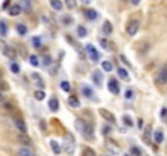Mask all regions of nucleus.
Returning <instances> with one entry per match:
<instances>
[{"label": "nucleus", "instance_id": "obj_16", "mask_svg": "<svg viewBox=\"0 0 167 156\" xmlns=\"http://www.w3.org/2000/svg\"><path fill=\"white\" fill-rule=\"evenodd\" d=\"M68 104H70L71 107H78V106H80V99L76 98L75 94H71V96L68 98Z\"/></svg>", "mask_w": 167, "mask_h": 156}, {"label": "nucleus", "instance_id": "obj_22", "mask_svg": "<svg viewBox=\"0 0 167 156\" xmlns=\"http://www.w3.org/2000/svg\"><path fill=\"white\" fill-rule=\"evenodd\" d=\"M102 31H104V33H106V34L109 36V34H111V33H112V25H111V23H109V21H106V23H104V28H102Z\"/></svg>", "mask_w": 167, "mask_h": 156}, {"label": "nucleus", "instance_id": "obj_28", "mask_svg": "<svg viewBox=\"0 0 167 156\" xmlns=\"http://www.w3.org/2000/svg\"><path fill=\"white\" fill-rule=\"evenodd\" d=\"M21 7L25 8L26 12H29L31 10V2H29V0H21Z\"/></svg>", "mask_w": 167, "mask_h": 156}, {"label": "nucleus", "instance_id": "obj_23", "mask_svg": "<svg viewBox=\"0 0 167 156\" xmlns=\"http://www.w3.org/2000/svg\"><path fill=\"white\" fill-rule=\"evenodd\" d=\"M41 44H42V41H41V37H39V36L32 37V46H34L36 49H39V47H41Z\"/></svg>", "mask_w": 167, "mask_h": 156}, {"label": "nucleus", "instance_id": "obj_42", "mask_svg": "<svg viewBox=\"0 0 167 156\" xmlns=\"http://www.w3.org/2000/svg\"><path fill=\"white\" fill-rule=\"evenodd\" d=\"M0 89H3V91H7V89H8L7 83H0Z\"/></svg>", "mask_w": 167, "mask_h": 156}, {"label": "nucleus", "instance_id": "obj_26", "mask_svg": "<svg viewBox=\"0 0 167 156\" xmlns=\"http://www.w3.org/2000/svg\"><path fill=\"white\" fill-rule=\"evenodd\" d=\"M114 67H112V64L111 62H107V60H104L102 62V70H106V72H111Z\"/></svg>", "mask_w": 167, "mask_h": 156}, {"label": "nucleus", "instance_id": "obj_7", "mask_svg": "<svg viewBox=\"0 0 167 156\" xmlns=\"http://www.w3.org/2000/svg\"><path fill=\"white\" fill-rule=\"evenodd\" d=\"M99 112H101V116H104V119H106L107 122H111V124H115V117H114L112 112H109V111H106V109H101Z\"/></svg>", "mask_w": 167, "mask_h": 156}, {"label": "nucleus", "instance_id": "obj_30", "mask_svg": "<svg viewBox=\"0 0 167 156\" xmlns=\"http://www.w3.org/2000/svg\"><path fill=\"white\" fill-rule=\"evenodd\" d=\"M29 62H31V65H34V67H39V59H37L36 55H29Z\"/></svg>", "mask_w": 167, "mask_h": 156}, {"label": "nucleus", "instance_id": "obj_1", "mask_svg": "<svg viewBox=\"0 0 167 156\" xmlns=\"http://www.w3.org/2000/svg\"><path fill=\"white\" fill-rule=\"evenodd\" d=\"M76 127L80 129V132L83 133L84 138H88V140L94 138V133H93V130H91V125H88L83 119H78V120H76Z\"/></svg>", "mask_w": 167, "mask_h": 156}, {"label": "nucleus", "instance_id": "obj_46", "mask_svg": "<svg viewBox=\"0 0 167 156\" xmlns=\"http://www.w3.org/2000/svg\"><path fill=\"white\" fill-rule=\"evenodd\" d=\"M81 3H84V5H88V3H91V0H80Z\"/></svg>", "mask_w": 167, "mask_h": 156}, {"label": "nucleus", "instance_id": "obj_25", "mask_svg": "<svg viewBox=\"0 0 167 156\" xmlns=\"http://www.w3.org/2000/svg\"><path fill=\"white\" fill-rule=\"evenodd\" d=\"M76 33H78V36H81V37H84V36L88 34V31H86V28H84V26H78Z\"/></svg>", "mask_w": 167, "mask_h": 156}, {"label": "nucleus", "instance_id": "obj_2", "mask_svg": "<svg viewBox=\"0 0 167 156\" xmlns=\"http://www.w3.org/2000/svg\"><path fill=\"white\" fill-rule=\"evenodd\" d=\"M84 49H86V52H88V57L91 59L93 62H97V60L101 59V52H99V50H97L93 44H86V47H84Z\"/></svg>", "mask_w": 167, "mask_h": 156}, {"label": "nucleus", "instance_id": "obj_10", "mask_svg": "<svg viewBox=\"0 0 167 156\" xmlns=\"http://www.w3.org/2000/svg\"><path fill=\"white\" fill-rule=\"evenodd\" d=\"M162 141H164V132L157 129V130L154 132V143L159 145V143H162Z\"/></svg>", "mask_w": 167, "mask_h": 156}, {"label": "nucleus", "instance_id": "obj_34", "mask_svg": "<svg viewBox=\"0 0 167 156\" xmlns=\"http://www.w3.org/2000/svg\"><path fill=\"white\" fill-rule=\"evenodd\" d=\"M131 154L133 156H141V150L138 146H131Z\"/></svg>", "mask_w": 167, "mask_h": 156}, {"label": "nucleus", "instance_id": "obj_48", "mask_svg": "<svg viewBox=\"0 0 167 156\" xmlns=\"http://www.w3.org/2000/svg\"><path fill=\"white\" fill-rule=\"evenodd\" d=\"M123 2H128V0H123Z\"/></svg>", "mask_w": 167, "mask_h": 156}, {"label": "nucleus", "instance_id": "obj_15", "mask_svg": "<svg viewBox=\"0 0 167 156\" xmlns=\"http://www.w3.org/2000/svg\"><path fill=\"white\" fill-rule=\"evenodd\" d=\"M8 12H10V15H12V16H18V15L21 13V7H20V5H12Z\"/></svg>", "mask_w": 167, "mask_h": 156}, {"label": "nucleus", "instance_id": "obj_44", "mask_svg": "<svg viewBox=\"0 0 167 156\" xmlns=\"http://www.w3.org/2000/svg\"><path fill=\"white\" fill-rule=\"evenodd\" d=\"M161 116H162V119H165V116H167V109H162Z\"/></svg>", "mask_w": 167, "mask_h": 156}, {"label": "nucleus", "instance_id": "obj_18", "mask_svg": "<svg viewBox=\"0 0 167 156\" xmlns=\"http://www.w3.org/2000/svg\"><path fill=\"white\" fill-rule=\"evenodd\" d=\"M18 141H21V143H25V145H29L31 138H29V137H26L25 133H20V135H18Z\"/></svg>", "mask_w": 167, "mask_h": 156}, {"label": "nucleus", "instance_id": "obj_36", "mask_svg": "<svg viewBox=\"0 0 167 156\" xmlns=\"http://www.w3.org/2000/svg\"><path fill=\"white\" fill-rule=\"evenodd\" d=\"M0 33H2V34H7V25L5 23H0Z\"/></svg>", "mask_w": 167, "mask_h": 156}, {"label": "nucleus", "instance_id": "obj_21", "mask_svg": "<svg viewBox=\"0 0 167 156\" xmlns=\"http://www.w3.org/2000/svg\"><path fill=\"white\" fill-rule=\"evenodd\" d=\"M34 98L37 99V101H42V99L46 98V93L42 91V89H37V91H34Z\"/></svg>", "mask_w": 167, "mask_h": 156}, {"label": "nucleus", "instance_id": "obj_11", "mask_svg": "<svg viewBox=\"0 0 167 156\" xmlns=\"http://www.w3.org/2000/svg\"><path fill=\"white\" fill-rule=\"evenodd\" d=\"M3 50H5V55H7L8 59H15V57H16V50L13 49V47L5 46V49H3Z\"/></svg>", "mask_w": 167, "mask_h": 156}, {"label": "nucleus", "instance_id": "obj_37", "mask_svg": "<svg viewBox=\"0 0 167 156\" xmlns=\"http://www.w3.org/2000/svg\"><path fill=\"white\" fill-rule=\"evenodd\" d=\"M125 98L127 99H130V98H133V89L131 88H128L127 91H125Z\"/></svg>", "mask_w": 167, "mask_h": 156}, {"label": "nucleus", "instance_id": "obj_6", "mask_svg": "<svg viewBox=\"0 0 167 156\" xmlns=\"http://www.w3.org/2000/svg\"><path fill=\"white\" fill-rule=\"evenodd\" d=\"M107 86H109V89H111V93H114V94H118V93H120V86H118V81H117L115 78H111V80H109V85H107Z\"/></svg>", "mask_w": 167, "mask_h": 156}, {"label": "nucleus", "instance_id": "obj_4", "mask_svg": "<svg viewBox=\"0 0 167 156\" xmlns=\"http://www.w3.org/2000/svg\"><path fill=\"white\" fill-rule=\"evenodd\" d=\"M156 83L157 85L167 83V65H164V67L159 70V73H157V77H156Z\"/></svg>", "mask_w": 167, "mask_h": 156}, {"label": "nucleus", "instance_id": "obj_50", "mask_svg": "<svg viewBox=\"0 0 167 156\" xmlns=\"http://www.w3.org/2000/svg\"><path fill=\"white\" fill-rule=\"evenodd\" d=\"M106 156H111V154H106Z\"/></svg>", "mask_w": 167, "mask_h": 156}, {"label": "nucleus", "instance_id": "obj_49", "mask_svg": "<svg viewBox=\"0 0 167 156\" xmlns=\"http://www.w3.org/2000/svg\"><path fill=\"white\" fill-rule=\"evenodd\" d=\"M125 156H130V154H125Z\"/></svg>", "mask_w": 167, "mask_h": 156}, {"label": "nucleus", "instance_id": "obj_14", "mask_svg": "<svg viewBox=\"0 0 167 156\" xmlns=\"http://www.w3.org/2000/svg\"><path fill=\"white\" fill-rule=\"evenodd\" d=\"M50 7L54 8V10H57V12H60L62 8H63V3L60 2V0H50Z\"/></svg>", "mask_w": 167, "mask_h": 156}, {"label": "nucleus", "instance_id": "obj_3", "mask_svg": "<svg viewBox=\"0 0 167 156\" xmlns=\"http://www.w3.org/2000/svg\"><path fill=\"white\" fill-rule=\"evenodd\" d=\"M138 29H140V21L138 20H131V21L127 23V33L130 36H135L138 33Z\"/></svg>", "mask_w": 167, "mask_h": 156}, {"label": "nucleus", "instance_id": "obj_35", "mask_svg": "<svg viewBox=\"0 0 167 156\" xmlns=\"http://www.w3.org/2000/svg\"><path fill=\"white\" fill-rule=\"evenodd\" d=\"M65 3H66V7H68L70 10L76 7V0H65Z\"/></svg>", "mask_w": 167, "mask_h": 156}, {"label": "nucleus", "instance_id": "obj_17", "mask_svg": "<svg viewBox=\"0 0 167 156\" xmlns=\"http://www.w3.org/2000/svg\"><path fill=\"white\" fill-rule=\"evenodd\" d=\"M50 148H52V151H54L55 154H59L60 151H62L60 145H59V141H55V140H52V141H50Z\"/></svg>", "mask_w": 167, "mask_h": 156}, {"label": "nucleus", "instance_id": "obj_31", "mask_svg": "<svg viewBox=\"0 0 167 156\" xmlns=\"http://www.w3.org/2000/svg\"><path fill=\"white\" fill-rule=\"evenodd\" d=\"M123 124H125L127 127H131V125H133L131 117H130V116H123Z\"/></svg>", "mask_w": 167, "mask_h": 156}, {"label": "nucleus", "instance_id": "obj_27", "mask_svg": "<svg viewBox=\"0 0 167 156\" xmlns=\"http://www.w3.org/2000/svg\"><path fill=\"white\" fill-rule=\"evenodd\" d=\"M83 94L86 98H93L94 94H93V91H91V88H88V86H83Z\"/></svg>", "mask_w": 167, "mask_h": 156}, {"label": "nucleus", "instance_id": "obj_13", "mask_svg": "<svg viewBox=\"0 0 167 156\" xmlns=\"http://www.w3.org/2000/svg\"><path fill=\"white\" fill-rule=\"evenodd\" d=\"M18 156H36V154L29 148H21V150H18Z\"/></svg>", "mask_w": 167, "mask_h": 156}, {"label": "nucleus", "instance_id": "obj_40", "mask_svg": "<svg viewBox=\"0 0 167 156\" xmlns=\"http://www.w3.org/2000/svg\"><path fill=\"white\" fill-rule=\"evenodd\" d=\"M44 65L47 67V65H50V57L49 55H44Z\"/></svg>", "mask_w": 167, "mask_h": 156}, {"label": "nucleus", "instance_id": "obj_33", "mask_svg": "<svg viewBox=\"0 0 167 156\" xmlns=\"http://www.w3.org/2000/svg\"><path fill=\"white\" fill-rule=\"evenodd\" d=\"M60 88L63 89L65 93H66V91H70V83H68V81H62V83H60Z\"/></svg>", "mask_w": 167, "mask_h": 156}, {"label": "nucleus", "instance_id": "obj_24", "mask_svg": "<svg viewBox=\"0 0 167 156\" xmlns=\"http://www.w3.org/2000/svg\"><path fill=\"white\" fill-rule=\"evenodd\" d=\"M32 78H34V81H36V85H37V86H44V81H42V80H41V77H39V75H37V73H34V75H32Z\"/></svg>", "mask_w": 167, "mask_h": 156}, {"label": "nucleus", "instance_id": "obj_41", "mask_svg": "<svg viewBox=\"0 0 167 156\" xmlns=\"http://www.w3.org/2000/svg\"><path fill=\"white\" fill-rule=\"evenodd\" d=\"M101 46H102V47H109V42H107V39H101Z\"/></svg>", "mask_w": 167, "mask_h": 156}, {"label": "nucleus", "instance_id": "obj_45", "mask_svg": "<svg viewBox=\"0 0 167 156\" xmlns=\"http://www.w3.org/2000/svg\"><path fill=\"white\" fill-rule=\"evenodd\" d=\"M8 7H10V0H7V2L3 3V8H8Z\"/></svg>", "mask_w": 167, "mask_h": 156}, {"label": "nucleus", "instance_id": "obj_39", "mask_svg": "<svg viewBox=\"0 0 167 156\" xmlns=\"http://www.w3.org/2000/svg\"><path fill=\"white\" fill-rule=\"evenodd\" d=\"M63 23H65V25H71V23H73V18H71V16H65Z\"/></svg>", "mask_w": 167, "mask_h": 156}, {"label": "nucleus", "instance_id": "obj_20", "mask_svg": "<svg viewBox=\"0 0 167 156\" xmlns=\"http://www.w3.org/2000/svg\"><path fill=\"white\" fill-rule=\"evenodd\" d=\"M117 73H118V77H120L122 80H130V78H128V72H127L125 68H118Z\"/></svg>", "mask_w": 167, "mask_h": 156}, {"label": "nucleus", "instance_id": "obj_19", "mask_svg": "<svg viewBox=\"0 0 167 156\" xmlns=\"http://www.w3.org/2000/svg\"><path fill=\"white\" fill-rule=\"evenodd\" d=\"M16 31H18V34L25 36L26 33H28V28H26L25 25H21V23H20V25H16Z\"/></svg>", "mask_w": 167, "mask_h": 156}, {"label": "nucleus", "instance_id": "obj_29", "mask_svg": "<svg viewBox=\"0 0 167 156\" xmlns=\"http://www.w3.org/2000/svg\"><path fill=\"white\" fill-rule=\"evenodd\" d=\"M83 156H96V153H94V151L91 150V148H83Z\"/></svg>", "mask_w": 167, "mask_h": 156}, {"label": "nucleus", "instance_id": "obj_47", "mask_svg": "<svg viewBox=\"0 0 167 156\" xmlns=\"http://www.w3.org/2000/svg\"><path fill=\"white\" fill-rule=\"evenodd\" d=\"M140 2H141V0H131V3H133V5H138Z\"/></svg>", "mask_w": 167, "mask_h": 156}, {"label": "nucleus", "instance_id": "obj_9", "mask_svg": "<svg viewBox=\"0 0 167 156\" xmlns=\"http://www.w3.org/2000/svg\"><path fill=\"white\" fill-rule=\"evenodd\" d=\"M49 109L54 111V112L59 111V99H57V98H50L49 99Z\"/></svg>", "mask_w": 167, "mask_h": 156}, {"label": "nucleus", "instance_id": "obj_12", "mask_svg": "<svg viewBox=\"0 0 167 156\" xmlns=\"http://www.w3.org/2000/svg\"><path fill=\"white\" fill-rule=\"evenodd\" d=\"M84 16L88 18V20H97V12L96 10H91V8H89V10H86L84 12Z\"/></svg>", "mask_w": 167, "mask_h": 156}, {"label": "nucleus", "instance_id": "obj_32", "mask_svg": "<svg viewBox=\"0 0 167 156\" xmlns=\"http://www.w3.org/2000/svg\"><path fill=\"white\" fill-rule=\"evenodd\" d=\"M10 70L13 73H20V65H18L16 62H13L12 65H10Z\"/></svg>", "mask_w": 167, "mask_h": 156}, {"label": "nucleus", "instance_id": "obj_8", "mask_svg": "<svg viewBox=\"0 0 167 156\" xmlns=\"http://www.w3.org/2000/svg\"><path fill=\"white\" fill-rule=\"evenodd\" d=\"M93 80L97 86H102V73L99 72V70H94L93 72Z\"/></svg>", "mask_w": 167, "mask_h": 156}, {"label": "nucleus", "instance_id": "obj_5", "mask_svg": "<svg viewBox=\"0 0 167 156\" xmlns=\"http://www.w3.org/2000/svg\"><path fill=\"white\" fill-rule=\"evenodd\" d=\"M13 122H15V127L18 129V132H20V133H26V132H28V127H26V124H25V120H23V119L16 117Z\"/></svg>", "mask_w": 167, "mask_h": 156}, {"label": "nucleus", "instance_id": "obj_38", "mask_svg": "<svg viewBox=\"0 0 167 156\" xmlns=\"http://www.w3.org/2000/svg\"><path fill=\"white\" fill-rule=\"evenodd\" d=\"M102 133H104V135H109V133H111V127H109V125H104V127H102Z\"/></svg>", "mask_w": 167, "mask_h": 156}, {"label": "nucleus", "instance_id": "obj_43", "mask_svg": "<svg viewBox=\"0 0 167 156\" xmlns=\"http://www.w3.org/2000/svg\"><path fill=\"white\" fill-rule=\"evenodd\" d=\"M2 102L5 104V102H7V99H5V96H3L2 93H0V104H2Z\"/></svg>", "mask_w": 167, "mask_h": 156}]
</instances>
